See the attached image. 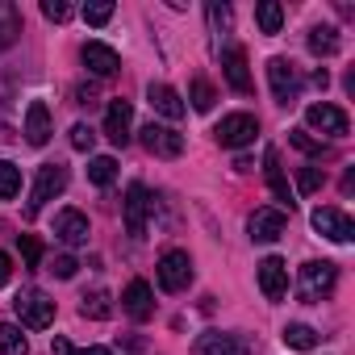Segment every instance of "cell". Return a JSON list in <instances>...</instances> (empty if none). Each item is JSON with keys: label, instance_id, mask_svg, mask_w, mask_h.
Segmentation results:
<instances>
[{"label": "cell", "instance_id": "6da1fadb", "mask_svg": "<svg viewBox=\"0 0 355 355\" xmlns=\"http://www.w3.org/2000/svg\"><path fill=\"white\" fill-rule=\"evenodd\" d=\"M334 284H338V268L326 263V259H309V263L301 268L297 297H301L305 305H318V301H326V297L334 293Z\"/></svg>", "mask_w": 355, "mask_h": 355}, {"label": "cell", "instance_id": "7a4b0ae2", "mask_svg": "<svg viewBox=\"0 0 355 355\" xmlns=\"http://www.w3.org/2000/svg\"><path fill=\"white\" fill-rule=\"evenodd\" d=\"M63 189H67V167L63 163H42L38 167V180H34V193L26 201V218H38V209L46 201H55Z\"/></svg>", "mask_w": 355, "mask_h": 355}, {"label": "cell", "instance_id": "3957f363", "mask_svg": "<svg viewBox=\"0 0 355 355\" xmlns=\"http://www.w3.org/2000/svg\"><path fill=\"white\" fill-rule=\"evenodd\" d=\"M13 309H17L21 326H30V330H46L55 322V301L46 293H38V288H21L17 301H13Z\"/></svg>", "mask_w": 355, "mask_h": 355}, {"label": "cell", "instance_id": "277c9868", "mask_svg": "<svg viewBox=\"0 0 355 355\" xmlns=\"http://www.w3.org/2000/svg\"><path fill=\"white\" fill-rule=\"evenodd\" d=\"M268 84H272V96H276V105H297V96H301V76H297V67L288 63V59H268Z\"/></svg>", "mask_w": 355, "mask_h": 355}, {"label": "cell", "instance_id": "5b68a950", "mask_svg": "<svg viewBox=\"0 0 355 355\" xmlns=\"http://www.w3.org/2000/svg\"><path fill=\"white\" fill-rule=\"evenodd\" d=\"M159 284H163V293H184L193 284V259H189V251H163V259H159Z\"/></svg>", "mask_w": 355, "mask_h": 355}, {"label": "cell", "instance_id": "8992f818", "mask_svg": "<svg viewBox=\"0 0 355 355\" xmlns=\"http://www.w3.org/2000/svg\"><path fill=\"white\" fill-rule=\"evenodd\" d=\"M218 142L222 146H230V150H239V146H251L255 142V134H259V121L251 117V113H230V117H222L218 121Z\"/></svg>", "mask_w": 355, "mask_h": 355}, {"label": "cell", "instance_id": "52a82bcc", "mask_svg": "<svg viewBox=\"0 0 355 355\" xmlns=\"http://www.w3.org/2000/svg\"><path fill=\"white\" fill-rule=\"evenodd\" d=\"M193 355H251L247 334H226V330H205L193 343Z\"/></svg>", "mask_w": 355, "mask_h": 355}, {"label": "cell", "instance_id": "ba28073f", "mask_svg": "<svg viewBox=\"0 0 355 355\" xmlns=\"http://www.w3.org/2000/svg\"><path fill=\"white\" fill-rule=\"evenodd\" d=\"M150 193H146V184H130L125 189V201H121V214H125V230L134 234V239H142L146 234V218H150Z\"/></svg>", "mask_w": 355, "mask_h": 355}, {"label": "cell", "instance_id": "9c48e42d", "mask_svg": "<svg viewBox=\"0 0 355 355\" xmlns=\"http://www.w3.org/2000/svg\"><path fill=\"white\" fill-rule=\"evenodd\" d=\"M142 146L159 159H175L184 150V134H175L171 125H159V121H146L142 125Z\"/></svg>", "mask_w": 355, "mask_h": 355}, {"label": "cell", "instance_id": "30bf717a", "mask_svg": "<svg viewBox=\"0 0 355 355\" xmlns=\"http://www.w3.org/2000/svg\"><path fill=\"white\" fill-rule=\"evenodd\" d=\"M313 230L322 234V239H330V243H351L355 239V226H351V218L343 214V209H330V205H322V209H313Z\"/></svg>", "mask_w": 355, "mask_h": 355}, {"label": "cell", "instance_id": "8fae6325", "mask_svg": "<svg viewBox=\"0 0 355 355\" xmlns=\"http://www.w3.org/2000/svg\"><path fill=\"white\" fill-rule=\"evenodd\" d=\"M130 125H134V105H130V101H109L105 138H109L113 146H125V142H130Z\"/></svg>", "mask_w": 355, "mask_h": 355}, {"label": "cell", "instance_id": "7c38bea8", "mask_svg": "<svg viewBox=\"0 0 355 355\" xmlns=\"http://www.w3.org/2000/svg\"><path fill=\"white\" fill-rule=\"evenodd\" d=\"M259 288H263L268 301H284V293H288V268H284L280 255H268L259 263Z\"/></svg>", "mask_w": 355, "mask_h": 355}, {"label": "cell", "instance_id": "4fadbf2b", "mask_svg": "<svg viewBox=\"0 0 355 355\" xmlns=\"http://www.w3.org/2000/svg\"><path fill=\"white\" fill-rule=\"evenodd\" d=\"M80 59H84V67H88L92 76H101V80H109V76H117V67H121V59H117V51H113V46H105V42H84V51H80Z\"/></svg>", "mask_w": 355, "mask_h": 355}, {"label": "cell", "instance_id": "5bb4252c", "mask_svg": "<svg viewBox=\"0 0 355 355\" xmlns=\"http://www.w3.org/2000/svg\"><path fill=\"white\" fill-rule=\"evenodd\" d=\"M305 121L313 125V130H322V134H330V138H343L347 134V113L338 109V105H309L305 109Z\"/></svg>", "mask_w": 355, "mask_h": 355}, {"label": "cell", "instance_id": "9a60e30c", "mask_svg": "<svg viewBox=\"0 0 355 355\" xmlns=\"http://www.w3.org/2000/svg\"><path fill=\"white\" fill-rule=\"evenodd\" d=\"M121 309H125L134 322H146V318L155 313V293H150V284H146V280H130L125 293H121Z\"/></svg>", "mask_w": 355, "mask_h": 355}, {"label": "cell", "instance_id": "2e32d148", "mask_svg": "<svg viewBox=\"0 0 355 355\" xmlns=\"http://www.w3.org/2000/svg\"><path fill=\"white\" fill-rule=\"evenodd\" d=\"M222 71H226V84L234 92H251V71H247V51L243 46H226L222 51Z\"/></svg>", "mask_w": 355, "mask_h": 355}, {"label": "cell", "instance_id": "e0dca14e", "mask_svg": "<svg viewBox=\"0 0 355 355\" xmlns=\"http://www.w3.org/2000/svg\"><path fill=\"white\" fill-rule=\"evenodd\" d=\"M284 226H288V218H284L280 209H255L251 222H247V230H251L255 243H276V239L284 234Z\"/></svg>", "mask_w": 355, "mask_h": 355}, {"label": "cell", "instance_id": "ac0fdd59", "mask_svg": "<svg viewBox=\"0 0 355 355\" xmlns=\"http://www.w3.org/2000/svg\"><path fill=\"white\" fill-rule=\"evenodd\" d=\"M263 175H268V189H272V197L280 201L276 209H280V214H284V209L293 214V193H288V180H284V171H280V155H276L272 146L263 150Z\"/></svg>", "mask_w": 355, "mask_h": 355}, {"label": "cell", "instance_id": "d6986e66", "mask_svg": "<svg viewBox=\"0 0 355 355\" xmlns=\"http://www.w3.org/2000/svg\"><path fill=\"white\" fill-rule=\"evenodd\" d=\"M146 101H150V109L155 113H163L167 121H180L184 117V101H180V92H175V88H167V84H150L146 88Z\"/></svg>", "mask_w": 355, "mask_h": 355}, {"label": "cell", "instance_id": "ffe728a7", "mask_svg": "<svg viewBox=\"0 0 355 355\" xmlns=\"http://www.w3.org/2000/svg\"><path fill=\"white\" fill-rule=\"evenodd\" d=\"M55 234H59L67 247H84V243H88V218H84L80 209H63V214L55 218Z\"/></svg>", "mask_w": 355, "mask_h": 355}, {"label": "cell", "instance_id": "44dd1931", "mask_svg": "<svg viewBox=\"0 0 355 355\" xmlns=\"http://www.w3.org/2000/svg\"><path fill=\"white\" fill-rule=\"evenodd\" d=\"M26 142L30 146H46L51 142V109L42 101H34L26 109Z\"/></svg>", "mask_w": 355, "mask_h": 355}, {"label": "cell", "instance_id": "7402d4cb", "mask_svg": "<svg viewBox=\"0 0 355 355\" xmlns=\"http://www.w3.org/2000/svg\"><path fill=\"white\" fill-rule=\"evenodd\" d=\"M80 313H84V318H96V322L113 318V301H109V293H105V288L84 293V297H80Z\"/></svg>", "mask_w": 355, "mask_h": 355}, {"label": "cell", "instance_id": "603a6c76", "mask_svg": "<svg viewBox=\"0 0 355 355\" xmlns=\"http://www.w3.org/2000/svg\"><path fill=\"white\" fill-rule=\"evenodd\" d=\"M255 26H259V34H280L284 9L276 5V0H259V5H255Z\"/></svg>", "mask_w": 355, "mask_h": 355}, {"label": "cell", "instance_id": "cb8c5ba5", "mask_svg": "<svg viewBox=\"0 0 355 355\" xmlns=\"http://www.w3.org/2000/svg\"><path fill=\"white\" fill-rule=\"evenodd\" d=\"M0 355H30V338L21 334L17 322H5V326H0Z\"/></svg>", "mask_w": 355, "mask_h": 355}, {"label": "cell", "instance_id": "d4e9b609", "mask_svg": "<svg viewBox=\"0 0 355 355\" xmlns=\"http://www.w3.org/2000/svg\"><path fill=\"white\" fill-rule=\"evenodd\" d=\"M88 180H92L96 189H109V184L117 180V159H113V155H96V159L88 163Z\"/></svg>", "mask_w": 355, "mask_h": 355}, {"label": "cell", "instance_id": "484cf974", "mask_svg": "<svg viewBox=\"0 0 355 355\" xmlns=\"http://www.w3.org/2000/svg\"><path fill=\"white\" fill-rule=\"evenodd\" d=\"M284 343H288L293 351H313V347H318V330L305 326V322H288V326H284Z\"/></svg>", "mask_w": 355, "mask_h": 355}, {"label": "cell", "instance_id": "4316f807", "mask_svg": "<svg viewBox=\"0 0 355 355\" xmlns=\"http://www.w3.org/2000/svg\"><path fill=\"white\" fill-rule=\"evenodd\" d=\"M17 193H21V167L0 159V201H13Z\"/></svg>", "mask_w": 355, "mask_h": 355}, {"label": "cell", "instance_id": "83f0119b", "mask_svg": "<svg viewBox=\"0 0 355 355\" xmlns=\"http://www.w3.org/2000/svg\"><path fill=\"white\" fill-rule=\"evenodd\" d=\"M309 51L313 55H334L338 51V30L334 26H313L309 30Z\"/></svg>", "mask_w": 355, "mask_h": 355}, {"label": "cell", "instance_id": "f1b7e54d", "mask_svg": "<svg viewBox=\"0 0 355 355\" xmlns=\"http://www.w3.org/2000/svg\"><path fill=\"white\" fill-rule=\"evenodd\" d=\"M17 34H21V17H17V9H13V5H0V51L13 46Z\"/></svg>", "mask_w": 355, "mask_h": 355}, {"label": "cell", "instance_id": "f546056e", "mask_svg": "<svg viewBox=\"0 0 355 355\" xmlns=\"http://www.w3.org/2000/svg\"><path fill=\"white\" fill-rule=\"evenodd\" d=\"M189 101H193V109H197V113H209V109H214V101H218V92H214V84H209V80H193V84H189Z\"/></svg>", "mask_w": 355, "mask_h": 355}, {"label": "cell", "instance_id": "4dcf8cb0", "mask_svg": "<svg viewBox=\"0 0 355 355\" xmlns=\"http://www.w3.org/2000/svg\"><path fill=\"white\" fill-rule=\"evenodd\" d=\"M209 26H214V34H230V26H234V13H230V5H222V0H209Z\"/></svg>", "mask_w": 355, "mask_h": 355}, {"label": "cell", "instance_id": "1f68e13d", "mask_svg": "<svg viewBox=\"0 0 355 355\" xmlns=\"http://www.w3.org/2000/svg\"><path fill=\"white\" fill-rule=\"evenodd\" d=\"M288 142H293L297 150H305L309 159H322V155H326V146H322L318 138H309V130H293V134H288Z\"/></svg>", "mask_w": 355, "mask_h": 355}, {"label": "cell", "instance_id": "d6a6232c", "mask_svg": "<svg viewBox=\"0 0 355 355\" xmlns=\"http://www.w3.org/2000/svg\"><path fill=\"white\" fill-rule=\"evenodd\" d=\"M17 247H21V259H26L30 268H38V263H42V243H38L34 234H17Z\"/></svg>", "mask_w": 355, "mask_h": 355}, {"label": "cell", "instance_id": "836d02e7", "mask_svg": "<svg viewBox=\"0 0 355 355\" xmlns=\"http://www.w3.org/2000/svg\"><path fill=\"white\" fill-rule=\"evenodd\" d=\"M51 351H55V355H113L109 347H84V351H76V347H71V343H67L63 334H55V343H51Z\"/></svg>", "mask_w": 355, "mask_h": 355}, {"label": "cell", "instance_id": "e575fe53", "mask_svg": "<svg viewBox=\"0 0 355 355\" xmlns=\"http://www.w3.org/2000/svg\"><path fill=\"white\" fill-rule=\"evenodd\" d=\"M322 180H326V175H322V167H301V175H297V189L309 197V193H318V189H322Z\"/></svg>", "mask_w": 355, "mask_h": 355}, {"label": "cell", "instance_id": "d590c367", "mask_svg": "<svg viewBox=\"0 0 355 355\" xmlns=\"http://www.w3.org/2000/svg\"><path fill=\"white\" fill-rule=\"evenodd\" d=\"M113 17V5H109V0H96V5H84V21L88 26H105Z\"/></svg>", "mask_w": 355, "mask_h": 355}, {"label": "cell", "instance_id": "8d00e7d4", "mask_svg": "<svg viewBox=\"0 0 355 355\" xmlns=\"http://www.w3.org/2000/svg\"><path fill=\"white\" fill-rule=\"evenodd\" d=\"M71 146H76V150H92V146H96V134H92V125L76 121V125H71Z\"/></svg>", "mask_w": 355, "mask_h": 355}, {"label": "cell", "instance_id": "74e56055", "mask_svg": "<svg viewBox=\"0 0 355 355\" xmlns=\"http://www.w3.org/2000/svg\"><path fill=\"white\" fill-rule=\"evenodd\" d=\"M42 17L46 21H67L71 17V5H67V0H42Z\"/></svg>", "mask_w": 355, "mask_h": 355}, {"label": "cell", "instance_id": "f35d334b", "mask_svg": "<svg viewBox=\"0 0 355 355\" xmlns=\"http://www.w3.org/2000/svg\"><path fill=\"white\" fill-rule=\"evenodd\" d=\"M76 268H80V263H76V255H59V259L51 263V272H55L59 280H71V276H76Z\"/></svg>", "mask_w": 355, "mask_h": 355}, {"label": "cell", "instance_id": "ab89813d", "mask_svg": "<svg viewBox=\"0 0 355 355\" xmlns=\"http://www.w3.org/2000/svg\"><path fill=\"white\" fill-rule=\"evenodd\" d=\"M9 276H13V259H9L5 251H0V288L9 284Z\"/></svg>", "mask_w": 355, "mask_h": 355}, {"label": "cell", "instance_id": "60d3db41", "mask_svg": "<svg viewBox=\"0 0 355 355\" xmlns=\"http://www.w3.org/2000/svg\"><path fill=\"white\" fill-rule=\"evenodd\" d=\"M76 101H80V105H92V101H96V88H92V84H80V88H76Z\"/></svg>", "mask_w": 355, "mask_h": 355}, {"label": "cell", "instance_id": "b9f144b4", "mask_svg": "<svg viewBox=\"0 0 355 355\" xmlns=\"http://www.w3.org/2000/svg\"><path fill=\"white\" fill-rule=\"evenodd\" d=\"M326 84H330V71H326V67H318V71H313V88H322V92H326Z\"/></svg>", "mask_w": 355, "mask_h": 355}]
</instances>
